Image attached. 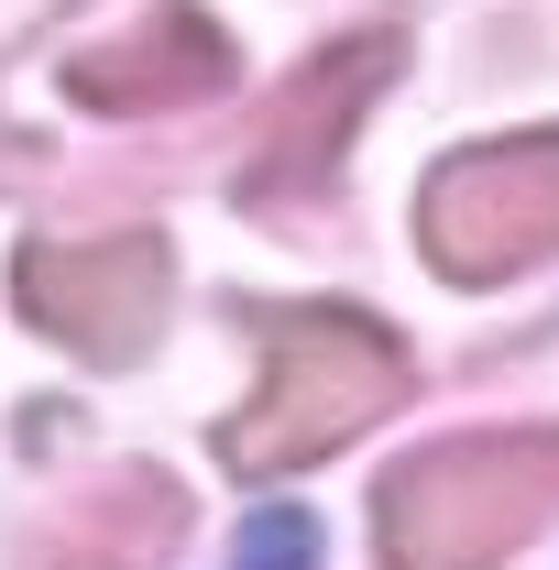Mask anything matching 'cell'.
Wrapping results in <instances>:
<instances>
[{
  "label": "cell",
  "instance_id": "obj_1",
  "mask_svg": "<svg viewBox=\"0 0 559 570\" xmlns=\"http://www.w3.org/2000/svg\"><path fill=\"white\" fill-rule=\"evenodd\" d=\"M253 341H264V384L231 417V472L330 461L341 439H362L406 395L395 330H373L362 307H253Z\"/></svg>",
  "mask_w": 559,
  "mask_h": 570
},
{
  "label": "cell",
  "instance_id": "obj_2",
  "mask_svg": "<svg viewBox=\"0 0 559 570\" xmlns=\"http://www.w3.org/2000/svg\"><path fill=\"white\" fill-rule=\"evenodd\" d=\"M384 570H504L559 515V428H483L384 483Z\"/></svg>",
  "mask_w": 559,
  "mask_h": 570
},
{
  "label": "cell",
  "instance_id": "obj_3",
  "mask_svg": "<svg viewBox=\"0 0 559 570\" xmlns=\"http://www.w3.org/2000/svg\"><path fill=\"white\" fill-rule=\"evenodd\" d=\"M418 242L450 285H493V275H527L538 253H559V132L450 154L418 198Z\"/></svg>",
  "mask_w": 559,
  "mask_h": 570
},
{
  "label": "cell",
  "instance_id": "obj_4",
  "mask_svg": "<svg viewBox=\"0 0 559 570\" xmlns=\"http://www.w3.org/2000/svg\"><path fill=\"white\" fill-rule=\"evenodd\" d=\"M22 318L88 362H133L165 318V242L110 230V242H33L22 253Z\"/></svg>",
  "mask_w": 559,
  "mask_h": 570
},
{
  "label": "cell",
  "instance_id": "obj_5",
  "mask_svg": "<svg viewBox=\"0 0 559 570\" xmlns=\"http://www.w3.org/2000/svg\"><path fill=\"white\" fill-rule=\"evenodd\" d=\"M384 77H395V33H351V45H330V56H307V67L285 77V99H275V121H264V142H253V165H242V198H264V209L307 198V187L330 176V154H341L351 110H362Z\"/></svg>",
  "mask_w": 559,
  "mask_h": 570
},
{
  "label": "cell",
  "instance_id": "obj_6",
  "mask_svg": "<svg viewBox=\"0 0 559 570\" xmlns=\"http://www.w3.org/2000/svg\"><path fill=\"white\" fill-rule=\"evenodd\" d=\"M219 77H231V45H219L209 11H154L121 45L67 56V99H88V110H187Z\"/></svg>",
  "mask_w": 559,
  "mask_h": 570
},
{
  "label": "cell",
  "instance_id": "obj_7",
  "mask_svg": "<svg viewBox=\"0 0 559 570\" xmlns=\"http://www.w3.org/2000/svg\"><path fill=\"white\" fill-rule=\"evenodd\" d=\"M176 538H187V494L165 472H121V483H99L88 504H67L45 527L33 570H165Z\"/></svg>",
  "mask_w": 559,
  "mask_h": 570
},
{
  "label": "cell",
  "instance_id": "obj_8",
  "mask_svg": "<svg viewBox=\"0 0 559 570\" xmlns=\"http://www.w3.org/2000/svg\"><path fill=\"white\" fill-rule=\"evenodd\" d=\"M242 570H307V527H296V515H275V527H253V549H242Z\"/></svg>",
  "mask_w": 559,
  "mask_h": 570
}]
</instances>
